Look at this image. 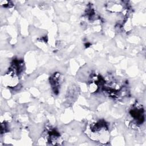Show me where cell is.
<instances>
[{"instance_id":"1","label":"cell","mask_w":146,"mask_h":146,"mask_svg":"<svg viewBox=\"0 0 146 146\" xmlns=\"http://www.w3.org/2000/svg\"><path fill=\"white\" fill-rule=\"evenodd\" d=\"M85 133L91 140L102 144L107 143L110 140V135L108 128L106 124L102 121L92 123L88 125Z\"/></svg>"},{"instance_id":"2","label":"cell","mask_w":146,"mask_h":146,"mask_svg":"<svg viewBox=\"0 0 146 146\" xmlns=\"http://www.w3.org/2000/svg\"><path fill=\"white\" fill-rule=\"evenodd\" d=\"M130 114L133 118L136 120L137 122L141 123L142 120H143V110L141 108L137 107L134 108L133 110L132 109L130 111Z\"/></svg>"}]
</instances>
